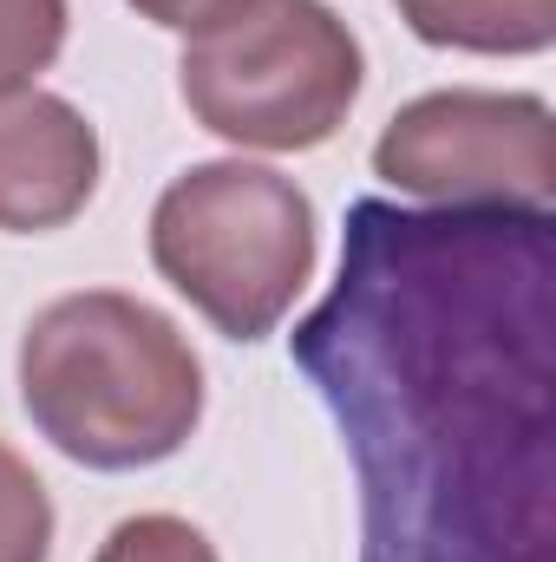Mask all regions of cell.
I'll use <instances>...</instances> for the list:
<instances>
[{
    "label": "cell",
    "instance_id": "cell-4",
    "mask_svg": "<svg viewBox=\"0 0 556 562\" xmlns=\"http://www.w3.org/2000/svg\"><path fill=\"white\" fill-rule=\"evenodd\" d=\"M360 40L327 0H249L190 33L177 92L190 119L243 150H314L360 99Z\"/></svg>",
    "mask_w": 556,
    "mask_h": 562
},
{
    "label": "cell",
    "instance_id": "cell-6",
    "mask_svg": "<svg viewBox=\"0 0 556 562\" xmlns=\"http://www.w3.org/2000/svg\"><path fill=\"white\" fill-rule=\"evenodd\" d=\"M99 190V132L79 105L26 86L0 99V229H66Z\"/></svg>",
    "mask_w": 556,
    "mask_h": 562
},
{
    "label": "cell",
    "instance_id": "cell-2",
    "mask_svg": "<svg viewBox=\"0 0 556 562\" xmlns=\"http://www.w3.org/2000/svg\"><path fill=\"white\" fill-rule=\"evenodd\" d=\"M20 406L73 464L144 471L190 445L203 419V367L170 314L119 288H86L26 321Z\"/></svg>",
    "mask_w": 556,
    "mask_h": 562
},
{
    "label": "cell",
    "instance_id": "cell-9",
    "mask_svg": "<svg viewBox=\"0 0 556 562\" xmlns=\"http://www.w3.org/2000/svg\"><path fill=\"white\" fill-rule=\"evenodd\" d=\"M53 557V497L20 451L0 445V562Z\"/></svg>",
    "mask_w": 556,
    "mask_h": 562
},
{
    "label": "cell",
    "instance_id": "cell-3",
    "mask_svg": "<svg viewBox=\"0 0 556 562\" xmlns=\"http://www.w3.org/2000/svg\"><path fill=\"white\" fill-rule=\"evenodd\" d=\"M151 262L216 334L263 340L314 276V203L269 164H190L151 210Z\"/></svg>",
    "mask_w": 556,
    "mask_h": 562
},
{
    "label": "cell",
    "instance_id": "cell-8",
    "mask_svg": "<svg viewBox=\"0 0 556 562\" xmlns=\"http://www.w3.org/2000/svg\"><path fill=\"white\" fill-rule=\"evenodd\" d=\"M66 46V0H0V99L26 92Z\"/></svg>",
    "mask_w": 556,
    "mask_h": 562
},
{
    "label": "cell",
    "instance_id": "cell-10",
    "mask_svg": "<svg viewBox=\"0 0 556 562\" xmlns=\"http://www.w3.org/2000/svg\"><path fill=\"white\" fill-rule=\"evenodd\" d=\"M92 562H223L210 550V537L184 517H164V510H144V517H125Z\"/></svg>",
    "mask_w": 556,
    "mask_h": 562
},
{
    "label": "cell",
    "instance_id": "cell-5",
    "mask_svg": "<svg viewBox=\"0 0 556 562\" xmlns=\"http://www.w3.org/2000/svg\"><path fill=\"white\" fill-rule=\"evenodd\" d=\"M374 177L438 210H551L556 119L537 92H425L387 119Z\"/></svg>",
    "mask_w": 556,
    "mask_h": 562
},
{
    "label": "cell",
    "instance_id": "cell-11",
    "mask_svg": "<svg viewBox=\"0 0 556 562\" xmlns=\"http://www.w3.org/2000/svg\"><path fill=\"white\" fill-rule=\"evenodd\" d=\"M151 26H170V33H203V26H216V20H230V13H243L249 0H132Z\"/></svg>",
    "mask_w": 556,
    "mask_h": 562
},
{
    "label": "cell",
    "instance_id": "cell-1",
    "mask_svg": "<svg viewBox=\"0 0 556 562\" xmlns=\"http://www.w3.org/2000/svg\"><path fill=\"white\" fill-rule=\"evenodd\" d=\"M360 477V562H556V216L347 210L288 334Z\"/></svg>",
    "mask_w": 556,
    "mask_h": 562
},
{
    "label": "cell",
    "instance_id": "cell-7",
    "mask_svg": "<svg viewBox=\"0 0 556 562\" xmlns=\"http://www.w3.org/2000/svg\"><path fill=\"white\" fill-rule=\"evenodd\" d=\"M425 46L452 53H544L556 40V0H393Z\"/></svg>",
    "mask_w": 556,
    "mask_h": 562
}]
</instances>
